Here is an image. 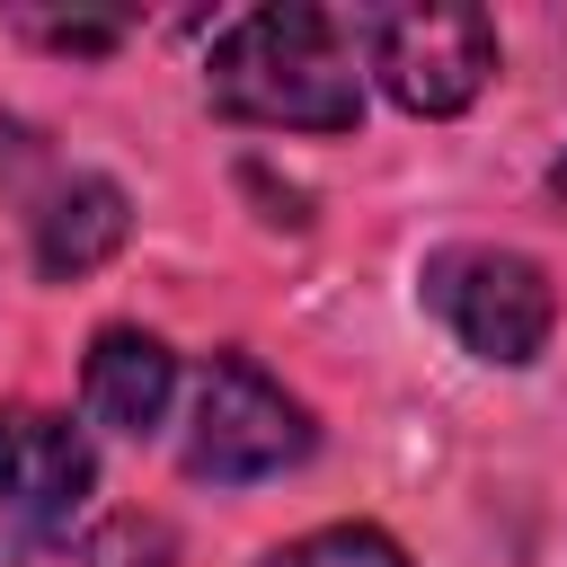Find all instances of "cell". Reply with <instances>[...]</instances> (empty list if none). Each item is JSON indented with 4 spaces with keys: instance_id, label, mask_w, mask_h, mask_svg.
<instances>
[{
    "instance_id": "6da1fadb",
    "label": "cell",
    "mask_w": 567,
    "mask_h": 567,
    "mask_svg": "<svg viewBox=\"0 0 567 567\" xmlns=\"http://www.w3.org/2000/svg\"><path fill=\"white\" fill-rule=\"evenodd\" d=\"M204 97L230 124H266V133H354L363 124V71H354V35L337 9L319 0H275L248 9L213 35L204 62Z\"/></svg>"
},
{
    "instance_id": "7a4b0ae2",
    "label": "cell",
    "mask_w": 567,
    "mask_h": 567,
    "mask_svg": "<svg viewBox=\"0 0 567 567\" xmlns=\"http://www.w3.org/2000/svg\"><path fill=\"white\" fill-rule=\"evenodd\" d=\"M319 425L310 408L257 363V354H213L195 372V408H186V470L213 487H257L292 461H310Z\"/></svg>"
},
{
    "instance_id": "3957f363",
    "label": "cell",
    "mask_w": 567,
    "mask_h": 567,
    "mask_svg": "<svg viewBox=\"0 0 567 567\" xmlns=\"http://www.w3.org/2000/svg\"><path fill=\"white\" fill-rule=\"evenodd\" d=\"M425 310L478 354V363H532L558 328V292L549 275L523 257V248H487V239H461V248H434L425 257Z\"/></svg>"
},
{
    "instance_id": "277c9868",
    "label": "cell",
    "mask_w": 567,
    "mask_h": 567,
    "mask_svg": "<svg viewBox=\"0 0 567 567\" xmlns=\"http://www.w3.org/2000/svg\"><path fill=\"white\" fill-rule=\"evenodd\" d=\"M381 89L408 115H461L496 80V18L487 9H381L363 27Z\"/></svg>"
},
{
    "instance_id": "5b68a950",
    "label": "cell",
    "mask_w": 567,
    "mask_h": 567,
    "mask_svg": "<svg viewBox=\"0 0 567 567\" xmlns=\"http://www.w3.org/2000/svg\"><path fill=\"white\" fill-rule=\"evenodd\" d=\"M89 487H97L89 434H80L71 416H53V408L9 399V408H0V505H9L18 523H80Z\"/></svg>"
},
{
    "instance_id": "8992f818",
    "label": "cell",
    "mask_w": 567,
    "mask_h": 567,
    "mask_svg": "<svg viewBox=\"0 0 567 567\" xmlns=\"http://www.w3.org/2000/svg\"><path fill=\"white\" fill-rule=\"evenodd\" d=\"M27 239H35V275H44V284H80V275H97V266L133 239V204H124L115 177L71 168V177H53V186L35 195Z\"/></svg>"
},
{
    "instance_id": "52a82bcc",
    "label": "cell",
    "mask_w": 567,
    "mask_h": 567,
    "mask_svg": "<svg viewBox=\"0 0 567 567\" xmlns=\"http://www.w3.org/2000/svg\"><path fill=\"white\" fill-rule=\"evenodd\" d=\"M80 399L97 425L115 434H151L177 399V354L151 337V328H97L89 337V363H80Z\"/></svg>"
},
{
    "instance_id": "ba28073f",
    "label": "cell",
    "mask_w": 567,
    "mask_h": 567,
    "mask_svg": "<svg viewBox=\"0 0 567 567\" xmlns=\"http://www.w3.org/2000/svg\"><path fill=\"white\" fill-rule=\"evenodd\" d=\"M177 540L151 514L106 523H0V567H168Z\"/></svg>"
},
{
    "instance_id": "9c48e42d",
    "label": "cell",
    "mask_w": 567,
    "mask_h": 567,
    "mask_svg": "<svg viewBox=\"0 0 567 567\" xmlns=\"http://www.w3.org/2000/svg\"><path fill=\"white\" fill-rule=\"evenodd\" d=\"M266 567H416L381 523H328V532H301V540H284Z\"/></svg>"
},
{
    "instance_id": "30bf717a",
    "label": "cell",
    "mask_w": 567,
    "mask_h": 567,
    "mask_svg": "<svg viewBox=\"0 0 567 567\" xmlns=\"http://www.w3.org/2000/svg\"><path fill=\"white\" fill-rule=\"evenodd\" d=\"M18 35L53 44V53H115L124 44V18H35V9H18Z\"/></svg>"
},
{
    "instance_id": "8fae6325",
    "label": "cell",
    "mask_w": 567,
    "mask_h": 567,
    "mask_svg": "<svg viewBox=\"0 0 567 567\" xmlns=\"http://www.w3.org/2000/svg\"><path fill=\"white\" fill-rule=\"evenodd\" d=\"M549 195H558V204H567V151H558V168H549Z\"/></svg>"
}]
</instances>
